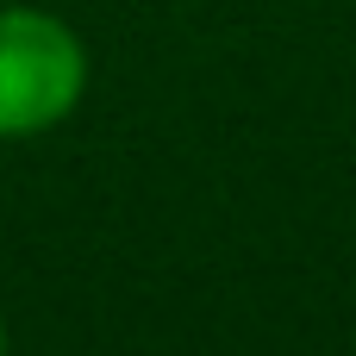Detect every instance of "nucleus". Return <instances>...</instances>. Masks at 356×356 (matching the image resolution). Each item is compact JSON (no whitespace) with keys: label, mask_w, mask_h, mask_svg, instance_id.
I'll use <instances>...</instances> for the list:
<instances>
[{"label":"nucleus","mask_w":356,"mask_h":356,"mask_svg":"<svg viewBox=\"0 0 356 356\" xmlns=\"http://www.w3.org/2000/svg\"><path fill=\"white\" fill-rule=\"evenodd\" d=\"M88 94V44L50 6H0V144L56 131Z\"/></svg>","instance_id":"obj_1"},{"label":"nucleus","mask_w":356,"mask_h":356,"mask_svg":"<svg viewBox=\"0 0 356 356\" xmlns=\"http://www.w3.org/2000/svg\"><path fill=\"white\" fill-rule=\"evenodd\" d=\"M0 356H6V319H0Z\"/></svg>","instance_id":"obj_2"}]
</instances>
